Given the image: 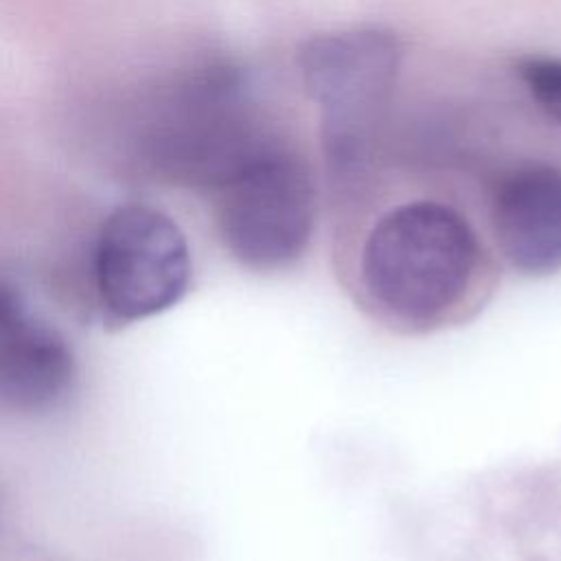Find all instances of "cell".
I'll return each instance as SVG.
<instances>
[{
  "mask_svg": "<svg viewBox=\"0 0 561 561\" xmlns=\"http://www.w3.org/2000/svg\"><path fill=\"white\" fill-rule=\"evenodd\" d=\"M276 145L252 107L243 75L215 64L184 88L160 160L175 180L215 191Z\"/></svg>",
  "mask_w": 561,
  "mask_h": 561,
  "instance_id": "4",
  "label": "cell"
},
{
  "mask_svg": "<svg viewBox=\"0 0 561 561\" xmlns=\"http://www.w3.org/2000/svg\"><path fill=\"white\" fill-rule=\"evenodd\" d=\"M22 313H26V311H24L20 294L9 283L0 280V327L20 318Z\"/></svg>",
  "mask_w": 561,
  "mask_h": 561,
  "instance_id": "9",
  "label": "cell"
},
{
  "mask_svg": "<svg viewBox=\"0 0 561 561\" xmlns=\"http://www.w3.org/2000/svg\"><path fill=\"white\" fill-rule=\"evenodd\" d=\"M497 256L524 276L561 272V169L526 162L497 178L489 197Z\"/></svg>",
  "mask_w": 561,
  "mask_h": 561,
  "instance_id": "6",
  "label": "cell"
},
{
  "mask_svg": "<svg viewBox=\"0 0 561 561\" xmlns=\"http://www.w3.org/2000/svg\"><path fill=\"white\" fill-rule=\"evenodd\" d=\"M226 252L252 272L296 265L313 239L318 195L307 164L283 145L254 158L213 191Z\"/></svg>",
  "mask_w": 561,
  "mask_h": 561,
  "instance_id": "3",
  "label": "cell"
},
{
  "mask_svg": "<svg viewBox=\"0 0 561 561\" xmlns=\"http://www.w3.org/2000/svg\"><path fill=\"white\" fill-rule=\"evenodd\" d=\"M96 289L107 316L136 322L175 307L188 291L193 263L180 226L147 204H125L103 221Z\"/></svg>",
  "mask_w": 561,
  "mask_h": 561,
  "instance_id": "5",
  "label": "cell"
},
{
  "mask_svg": "<svg viewBox=\"0 0 561 561\" xmlns=\"http://www.w3.org/2000/svg\"><path fill=\"white\" fill-rule=\"evenodd\" d=\"M342 285L373 322L401 335H427L484 309L497 270L458 208L410 199L368 226L344 263Z\"/></svg>",
  "mask_w": 561,
  "mask_h": 561,
  "instance_id": "1",
  "label": "cell"
},
{
  "mask_svg": "<svg viewBox=\"0 0 561 561\" xmlns=\"http://www.w3.org/2000/svg\"><path fill=\"white\" fill-rule=\"evenodd\" d=\"M517 75L535 103L561 123V59L546 55L524 57L517 64Z\"/></svg>",
  "mask_w": 561,
  "mask_h": 561,
  "instance_id": "8",
  "label": "cell"
},
{
  "mask_svg": "<svg viewBox=\"0 0 561 561\" xmlns=\"http://www.w3.org/2000/svg\"><path fill=\"white\" fill-rule=\"evenodd\" d=\"M401 64L399 39L383 28L309 37L298 48L307 94L322 112V147L340 175L364 167Z\"/></svg>",
  "mask_w": 561,
  "mask_h": 561,
  "instance_id": "2",
  "label": "cell"
},
{
  "mask_svg": "<svg viewBox=\"0 0 561 561\" xmlns=\"http://www.w3.org/2000/svg\"><path fill=\"white\" fill-rule=\"evenodd\" d=\"M77 375L68 342L48 324L22 313L0 327V403L18 412L55 408Z\"/></svg>",
  "mask_w": 561,
  "mask_h": 561,
  "instance_id": "7",
  "label": "cell"
}]
</instances>
